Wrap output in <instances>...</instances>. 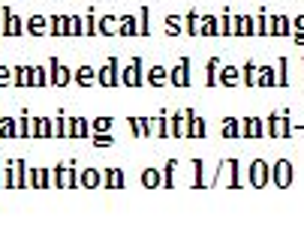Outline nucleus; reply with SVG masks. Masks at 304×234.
Listing matches in <instances>:
<instances>
[{
    "instance_id": "1",
    "label": "nucleus",
    "mask_w": 304,
    "mask_h": 234,
    "mask_svg": "<svg viewBox=\"0 0 304 234\" xmlns=\"http://www.w3.org/2000/svg\"><path fill=\"white\" fill-rule=\"evenodd\" d=\"M100 78H102V84H112V69H102Z\"/></svg>"
}]
</instances>
